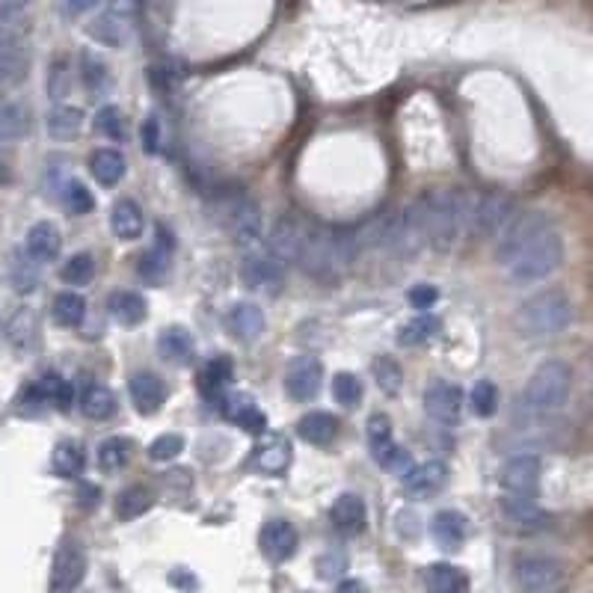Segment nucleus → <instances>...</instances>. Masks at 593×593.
<instances>
[{
	"label": "nucleus",
	"mask_w": 593,
	"mask_h": 593,
	"mask_svg": "<svg viewBox=\"0 0 593 593\" xmlns=\"http://www.w3.org/2000/svg\"><path fill=\"white\" fill-rule=\"evenodd\" d=\"M172 250H175V241H172V235L167 232V226H158L155 229L152 250L143 253V258H140V276L149 279V282H161L167 276V270H170Z\"/></svg>",
	"instance_id": "20"
},
{
	"label": "nucleus",
	"mask_w": 593,
	"mask_h": 593,
	"mask_svg": "<svg viewBox=\"0 0 593 593\" xmlns=\"http://www.w3.org/2000/svg\"><path fill=\"white\" fill-rule=\"evenodd\" d=\"M232 386V359L229 356H214L199 377V389L211 401H223V392Z\"/></svg>",
	"instance_id": "29"
},
{
	"label": "nucleus",
	"mask_w": 593,
	"mask_h": 593,
	"mask_svg": "<svg viewBox=\"0 0 593 593\" xmlns=\"http://www.w3.org/2000/svg\"><path fill=\"white\" fill-rule=\"evenodd\" d=\"M424 585L433 593H463L469 588V579L451 564H430L424 573Z\"/></svg>",
	"instance_id": "36"
},
{
	"label": "nucleus",
	"mask_w": 593,
	"mask_h": 593,
	"mask_svg": "<svg viewBox=\"0 0 593 593\" xmlns=\"http://www.w3.org/2000/svg\"><path fill=\"white\" fill-rule=\"evenodd\" d=\"M158 149H161V122L158 116H149L143 122V152L158 155Z\"/></svg>",
	"instance_id": "55"
},
{
	"label": "nucleus",
	"mask_w": 593,
	"mask_h": 593,
	"mask_svg": "<svg viewBox=\"0 0 593 593\" xmlns=\"http://www.w3.org/2000/svg\"><path fill=\"white\" fill-rule=\"evenodd\" d=\"M407 300L416 306V309H433V303L439 300V291L433 288V285H416V288H410V294H407Z\"/></svg>",
	"instance_id": "56"
},
{
	"label": "nucleus",
	"mask_w": 593,
	"mask_h": 593,
	"mask_svg": "<svg viewBox=\"0 0 593 593\" xmlns=\"http://www.w3.org/2000/svg\"><path fill=\"white\" fill-rule=\"evenodd\" d=\"M51 466L60 478H78L86 466L84 448L78 442H60L54 448V457H51Z\"/></svg>",
	"instance_id": "38"
},
{
	"label": "nucleus",
	"mask_w": 593,
	"mask_h": 593,
	"mask_svg": "<svg viewBox=\"0 0 593 593\" xmlns=\"http://www.w3.org/2000/svg\"><path fill=\"white\" fill-rule=\"evenodd\" d=\"M81 81H84L86 92L98 95V92H104L110 86V72H107V66L98 57L84 54L81 57Z\"/></svg>",
	"instance_id": "47"
},
{
	"label": "nucleus",
	"mask_w": 593,
	"mask_h": 593,
	"mask_svg": "<svg viewBox=\"0 0 593 593\" xmlns=\"http://www.w3.org/2000/svg\"><path fill=\"white\" fill-rule=\"evenodd\" d=\"M214 220L235 238V244H253L261 235V211L244 190H229L214 205Z\"/></svg>",
	"instance_id": "6"
},
{
	"label": "nucleus",
	"mask_w": 593,
	"mask_h": 593,
	"mask_svg": "<svg viewBox=\"0 0 593 593\" xmlns=\"http://www.w3.org/2000/svg\"><path fill=\"white\" fill-rule=\"evenodd\" d=\"M39 264L42 261H36L27 250L15 255V261H12V285H15L18 294L36 291V285H39Z\"/></svg>",
	"instance_id": "40"
},
{
	"label": "nucleus",
	"mask_w": 593,
	"mask_h": 593,
	"mask_svg": "<svg viewBox=\"0 0 593 593\" xmlns=\"http://www.w3.org/2000/svg\"><path fill=\"white\" fill-rule=\"evenodd\" d=\"M181 451H184V439H181L178 433H164V436H158V439L149 445V457L158 460V463H170V460H175Z\"/></svg>",
	"instance_id": "51"
},
{
	"label": "nucleus",
	"mask_w": 593,
	"mask_h": 593,
	"mask_svg": "<svg viewBox=\"0 0 593 593\" xmlns=\"http://www.w3.org/2000/svg\"><path fill=\"white\" fill-rule=\"evenodd\" d=\"M81 413L86 419H92V422L110 419L116 413V395L107 386H101V383L86 386V392L81 395Z\"/></svg>",
	"instance_id": "34"
},
{
	"label": "nucleus",
	"mask_w": 593,
	"mask_h": 593,
	"mask_svg": "<svg viewBox=\"0 0 593 593\" xmlns=\"http://www.w3.org/2000/svg\"><path fill=\"white\" fill-rule=\"evenodd\" d=\"M226 327L238 341H255L264 333V312L255 303H238L229 309Z\"/></svg>",
	"instance_id": "25"
},
{
	"label": "nucleus",
	"mask_w": 593,
	"mask_h": 593,
	"mask_svg": "<svg viewBox=\"0 0 593 593\" xmlns=\"http://www.w3.org/2000/svg\"><path fill=\"white\" fill-rule=\"evenodd\" d=\"M86 576V552L81 543H63L51 564V591H75Z\"/></svg>",
	"instance_id": "14"
},
{
	"label": "nucleus",
	"mask_w": 593,
	"mask_h": 593,
	"mask_svg": "<svg viewBox=\"0 0 593 593\" xmlns=\"http://www.w3.org/2000/svg\"><path fill=\"white\" fill-rule=\"evenodd\" d=\"M9 178H12V175H9V167H6V164L0 161V184H6Z\"/></svg>",
	"instance_id": "60"
},
{
	"label": "nucleus",
	"mask_w": 593,
	"mask_h": 593,
	"mask_svg": "<svg viewBox=\"0 0 593 593\" xmlns=\"http://www.w3.org/2000/svg\"><path fill=\"white\" fill-rule=\"evenodd\" d=\"M540 493V457L519 454L502 469V496L513 499H537Z\"/></svg>",
	"instance_id": "8"
},
{
	"label": "nucleus",
	"mask_w": 593,
	"mask_h": 593,
	"mask_svg": "<svg viewBox=\"0 0 593 593\" xmlns=\"http://www.w3.org/2000/svg\"><path fill=\"white\" fill-rule=\"evenodd\" d=\"M516 217V208H513V199L505 193H487L475 211H469V220H472V229L484 238H499L508 223Z\"/></svg>",
	"instance_id": "9"
},
{
	"label": "nucleus",
	"mask_w": 593,
	"mask_h": 593,
	"mask_svg": "<svg viewBox=\"0 0 593 593\" xmlns=\"http://www.w3.org/2000/svg\"><path fill=\"white\" fill-rule=\"evenodd\" d=\"M516 588L525 593H552L558 591L567 579V570L552 555H519L513 564Z\"/></svg>",
	"instance_id": "7"
},
{
	"label": "nucleus",
	"mask_w": 593,
	"mask_h": 593,
	"mask_svg": "<svg viewBox=\"0 0 593 593\" xmlns=\"http://www.w3.org/2000/svg\"><path fill=\"white\" fill-rule=\"evenodd\" d=\"M573 392V368L561 359H549L537 365L519 395V413L525 419H546L570 401Z\"/></svg>",
	"instance_id": "4"
},
{
	"label": "nucleus",
	"mask_w": 593,
	"mask_h": 593,
	"mask_svg": "<svg viewBox=\"0 0 593 593\" xmlns=\"http://www.w3.org/2000/svg\"><path fill=\"white\" fill-rule=\"evenodd\" d=\"M122 24H125V18L107 12V15H101L98 21H92L89 33H92L98 42H104V45H119V42H122Z\"/></svg>",
	"instance_id": "50"
},
{
	"label": "nucleus",
	"mask_w": 593,
	"mask_h": 593,
	"mask_svg": "<svg viewBox=\"0 0 593 593\" xmlns=\"http://www.w3.org/2000/svg\"><path fill=\"white\" fill-rule=\"evenodd\" d=\"M149 508H152V493H149L146 487H128V490H122L119 499H116V516L125 519V522L143 516Z\"/></svg>",
	"instance_id": "42"
},
{
	"label": "nucleus",
	"mask_w": 593,
	"mask_h": 593,
	"mask_svg": "<svg viewBox=\"0 0 593 593\" xmlns=\"http://www.w3.org/2000/svg\"><path fill=\"white\" fill-rule=\"evenodd\" d=\"M362 241L353 229H333L324 223H309L303 232V247L297 264L321 282H333L353 264Z\"/></svg>",
	"instance_id": "2"
},
{
	"label": "nucleus",
	"mask_w": 593,
	"mask_h": 593,
	"mask_svg": "<svg viewBox=\"0 0 593 593\" xmlns=\"http://www.w3.org/2000/svg\"><path fill=\"white\" fill-rule=\"evenodd\" d=\"M66 208H69L72 214H78V217H84V214H89V211L95 208L92 193L86 190L81 181H72V184L66 187Z\"/></svg>",
	"instance_id": "52"
},
{
	"label": "nucleus",
	"mask_w": 593,
	"mask_h": 593,
	"mask_svg": "<svg viewBox=\"0 0 593 593\" xmlns=\"http://www.w3.org/2000/svg\"><path fill=\"white\" fill-rule=\"evenodd\" d=\"M573 324V303L564 291L546 288L528 297L516 312V327L525 339H552Z\"/></svg>",
	"instance_id": "5"
},
{
	"label": "nucleus",
	"mask_w": 593,
	"mask_h": 593,
	"mask_svg": "<svg viewBox=\"0 0 593 593\" xmlns=\"http://www.w3.org/2000/svg\"><path fill=\"white\" fill-rule=\"evenodd\" d=\"M330 516H333L336 531L353 537V534L365 531V525H368V505H365V499H359L356 493H344V496H339V499L333 502Z\"/></svg>",
	"instance_id": "22"
},
{
	"label": "nucleus",
	"mask_w": 593,
	"mask_h": 593,
	"mask_svg": "<svg viewBox=\"0 0 593 593\" xmlns=\"http://www.w3.org/2000/svg\"><path fill=\"white\" fill-rule=\"evenodd\" d=\"M297 543H300L297 528H294L291 522H285V519H270V522L261 528V534H258L261 555H264L267 561H273V564H282V561L294 558Z\"/></svg>",
	"instance_id": "15"
},
{
	"label": "nucleus",
	"mask_w": 593,
	"mask_h": 593,
	"mask_svg": "<svg viewBox=\"0 0 593 593\" xmlns=\"http://www.w3.org/2000/svg\"><path fill=\"white\" fill-rule=\"evenodd\" d=\"M321 380H324V365L318 356H297L288 371H285V392L297 401V404H309L312 398H318L321 392Z\"/></svg>",
	"instance_id": "11"
},
{
	"label": "nucleus",
	"mask_w": 593,
	"mask_h": 593,
	"mask_svg": "<svg viewBox=\"0 0 593 593\" xmlns=\"http://www.w3.org/2000/svg\"><path fill=\"white\" fill-rule=\"evenodd\" d=\"M101 0H66V6H69V12H75V15H84L89 9H95Z\"/></svg>",
	"instance_id": "59"
},
{
	"label": "nucleus",
	"mask_w": 593,
	"mask_h": 593,
	"mask_svg": "<svg viewBox=\"0 0 593 593\" xmlns=\"http://www.w3.org/2000/svg\"><path fill=\"white\" fill-rule=\"evenodd\" d=\"M303 232H306V223H300L297 217H291V214L279 217L273 223V229H270V238H267L270 253L276 255L282 264L297 261L300 258V247H303Z\"/></svg>",
	"instance_id": "16"
},
{
	"label": "nucleus",
	"mask_w": 593,
	"mask_h": 593,
	"mask_svg": "<svg viewBox=\"0 0 593 593\" xmlns=\"http://www.w3.org/2000/svg\"><path fill=\"white\" fill-rule=\"evenodd\" d=\"M66 86H69L66 63H63V60H57V63L51 66V81H48V92H51V98H63V95H66Z\"/></svg>",
	"instance_id": "57"
},
{
	"label": "nucleus",
	"mask_w": 593,
	"mask_h": 593,
	"mask_svg": "<svg viewBox=\"0 0 593 593\" xmlns=\"http://www.w3.org/2000/svg\"><path fill=\"white\" fill-rule=\"evenodd\" d=\"M60 276H63V282H66V285H89V282H92V276H95V258H92L89 253L72 255V258L63 264Z\"/></svg>",
	"instance_id": "45"
},
{
	"label": "nucleus",
	"mask_w": 593,
	"mask_h": 593,
	"mask_svg": "<svg viewBox=\"0 0 593 593\" xmlns=\"http://www.w3.org/2000/svg\"><path fill=\"white\" fill-rule=\"evenodd\" d=\"M128 392H131V401H134V407H137L140 416H155L167 404V386H164V380L158 374H149V371L134 374L131 383H128Z\"/></svg>",
	"instance_id": "18"
},
{
	"label": "nucleus",
	"mask_w": 593,
	"mask_h": 593,
	"mask_svg": "<svg viewBox=\"0 0 593 593\" xmlns=\"http://www.w3.org/2000/svg\"><path fill=\"white\" fill-rule=\"evenodd\" d=\"M27 75V54L21 51H3L0 54V89L15 86Z\"/></svg>",
	"instance_id": "48"
},
{
	"label": "nucleus",
	"mask_w": 593,
	"mask_h": 593,
	"mask_svg": "<svg viewBox=\"0 0 593 593\" xmlns=\"http://www.w3.org/2000/svg\"><path fill=\"white\" fill-rule=\"evenodd\" d=\"M424 413L439 424H457L463 413V389L448 383V380H436L424 389Z\"/></svg>",
	"instance_id": "13"
},
{
	"label": "nucleus",
	"mask_w": 593,
	"mask_h": 593,
	"mask_svg": "<svg viewBox=\"0 0 593 593\" xmlns=\"http://www.w3.org/2000/svg\"><path fill=\"white\" fill-rule=\"evenodd\" d=\"M371 374H374L377 386H380L386 395H398L401 386H404V371H401V365H398L392 356H377V359L371 362Z\"/></svg>",
	"instance_id": "41"
},
{
	"label": "nucleus",
	"mask_w": 593,
	"mask_h": 593,
	"mask_svg": "<svg viewBox=\"0 0 593 593\" xmlns=\"http://www.w3.org/2000/svg\"><path fill=\"white\" fill-rule=\"evenodd\" d=\"M27 0H0V24H27Z\"/></svg>",
	"instance_id": "54"
},
{
	"label": "nucleus",
	"mask_w": 593,
	"mask_h": 593,
	"mask_svg": "<svg viewBox=\"0 0 593 593\" xmlns=\"http://www.w3.org/2000/svg\"><path fill=\"white\" fill-rule=\"evenodd\" d=\"M430 531H433V537H436V543H439L442 549H457V546L466 540V534H469V522H466V516L457 513V510H439V513L433 516Z\"/></svg>",
	"instance_id": "27"
},
{
	"label": "nucleus",
	"mask_w": 593,
	"mask_h": 593,
	"mask_svg": "<svg viewBox=\"0 0 593 593\" xmlns=\"http://www.w3.org/2000/svg\"><path fill=\"white\" fill-rule=\"evenodd\" d=\"M220 410L229 422H235L241 430L247 433H264L267 430V419L264 413L258 410L250 395H232V398H223L220 401Z\"/></svg>",
	"instance_id": "24"
},
{
	"label": "nucleus",
	"mask_w": 593,
	"mask_h": 593,
	"mask_svg": "<svg viewBox=\"0 0 593 593\" xmlns=\"http://www.w3.org/2000/svg\"><path fill=\"white\" fill-rule=\"evenodd\" d=\"M502 513L508 516V522L516 531L534 534L543 531L549 525V516L540 510L537 499H513V496H502Z\"/></svg>",
	"instance_id": "21"
},
{
	"label": "nucleus",
	"mask_w": 593,
	"mask_h": 593,
	"mask_svg": "<svg viewBox=\"0 0 593 593\" xmlns=\"http://www.w3.org/2000/svg\"><path fill=\"white\" fill-rule=\"evenodd\" d=\"M48 137L51 140H60V143H66V140H72V137H78L81 134V128H84V113L78 110V107H69V104H60V107H54L51 113H48Z\"/></svg>",
	"instance_id": "32"
},
{
	"label": "nucleus",
	"mask_w": 593,
	"mask_h": 593,
	"mask_svg": "<svg viewBox=\"0 0 593 593\" xmlns=\"http://www.w3.org/2000/svg\"><path fill=\"white\" fill-rule=\"evenodd\" d=\"M333 398L339 401L344 410L359 407V401H362V383L356 380V374L341 371V374L333 377Z\"/></svg>",
	"instance_id": "46"
},
{
	"label": "nucleus",
	"mask_w": 593,
	"mask_h": 593,
	"mask_svg": "<svg viewBox=\"0 0 593 593\" xmlns=\"http://www.w3.org/2000/svg\"><path fill=\"white\" fill-rule=\"evenodd\" d=\"M241 279L253 291L279 294L282 291V282H285V267H282V261L273 253L244 255V261H241Z\"/></svg>",
	"instance_id": "12"
},
{
	"label": "nucleus",
	"mask_w": 593,
	"mask_h": 593,
	"mask_svg": "<svg viewBox=\"0 0 593 593\" xmlns=\"http://www.w3.org/2000/svg\"><path fill=\"white\" fill-rule=\"evenodd\" d=\"M410 208L422 226L427 247H433L439 253H448L460 241V232L469 220L466 196L457 190H448V187L424 190Z\"/></svg>",
	"instance_id": "3"
},
{
	"label": "nucleus",
	"mask_w": 593,
	"mask_h": 593,
	"mask_svg": "<svg viewBox=\"0 0 593 593\" xmlns=\"http://www.w3.org/2000/svg\"><path fill=\"white\" fill-rule=\"evenodd\" d=\"M469 404H472V413H475V416H481V419L496 416V413H499V389H496V383H493V380H481V383H475Z\"/></svg>",
	"instance_id": "44"
},
{
	"label": "nucleus",
	"mask_w": 593,
	"mask_h": 593,
	"mask_svg": "<svg viewBox=\"0 0 593 593\" xmlns=\"http://www.w3.org/2000/svg\"><path fill=\"white\" fill-rule=\"evenodd\" d=\"M448 484V466L442 460H424L404 472V490L416 499L436 496Z\"/></svg>",
	"instance_id": "17"
},
{
	"label": "nucleus",
	"mask_w": 593,
	"mask_h": 593,
	"mask_svg": "<svg viewBox=\"0 0 593 593\" xmlns=\"http://www.w3.org/2000/svg\"><path fill=\"white\" fill-rule=\"evenodd\" d=\"M51 315L60 327L66 330H75L81 327L86 318V300L78 294V291H63L54 297V306H51Z\"/></svg>",
	"instance_id": "35"
},
{
	"label": "nucleus",
	"mask_w": 593,
	"mask_h": 593,
	"mask_svg": "<svg viewBox=\"0 0 593 593\" xmlns=\"http://www.w3.org/2000/svg\"><path fill=\"white\" fill-rule=\"evenodd\" d=\"M27 110L21 104H0V146H9L27 134Z\"/></svg>",
	"instance_id": "39"
},
{
	"label": "nucleus",
	"mask_w": 593,
	"mask_h": 593,
	"mask_svg": "<svg viewBox=\"0 0 593 593\" xmlns=\"http://www.w3.org/2000/svg\"><path fill=\"white\" fill-rule=\"evenodd\" d=\"M496 258L513 282L531 285L552 276L564 261V241L558 226L543 211L516 214L496 238Z\"/></svg>",
	"instance_id": "1"
},
{
	"label": "nucleus",
	"mask_w": 593,
	"mask_h": 593,
	"mask_svg": "<svg viewBox=\"0 0 593 593\" xmlns=\"http://www.w3.org/2000/svg\"><path fill=\"white\" fill-rule=\"evenodd\" d=\"M253 463L264 475H282L291 466V442L282 433H267L253 448Z\"/></svg>",
	"instance_id": "19"
},
{
	"label": "nucleus",
	"mask_w": 593,
	"mask_h": 593,
	"mask_svg": "<svg viewBox=\"0 0 593 593\" xmlns=\"http://www.w3.org/2000/svg\"><path fill=\"white\" fill-rule=\"evenodd\" d=\"M143 9V0H113V6H110V12L113 15H119V18H134L137 12Z\"/></svg>",
	"instance_id": "58"
},
{
	"label": "nucleus",
	"mask_w": 593,
	"mask_h": 593,
	"mask_svg": "<svg viewBox=\"0 0 593 593\" xmlns=\"http://www.w3.org/2000/svg\"><path fill=\"white\" fill-rule=\"evenodd\" d=\"M131 460V442L122 436H110L98 445V469L107 475H116L128 466Z\"/></svg>",
	"instance_id": "37"
},
{
	"label": "nucleus",
	"mask_w": 593,
	"mask_h": 593,
	"mask_svg": "<svg viewBox=\"0 0 593 593\" xmlns=\"http://www.w3.org/2000/svg\"><path fill=\"white\" fill-rule=\"evenodd\" d=\"M60 247H63L60 229H57L54 223H48V220L36 223V226L27 232V244H24V250L33 255L36 261H42V264L54 261V258L60 255Z\"/></svg>",
	"instance_id": "26"
},
{
	"label": "nucleus",
	"mask_w": 593,
	"mask_h": 593,
	"mask_svg": "<svg viewBox=\"0 0 593 593\" xmlns=\"http://www.w3.org/2000/svg\"><path fill=\"white\" fill-rule=\"evenodd\" d=\"M125 170H128V164L116 149H95L89 155V172L101 187H116L125 178Z\"/></svg>",
	"instance_id": "28"
},
{
	"label": "nucleus",
	"mask_w": 593,
	"mask_h": 593,
	"mask_svg": "<svg viewBox=\"0 0 593 593\" xmlns=\"http://www.w3.org/2000/svg\"><path fill=\"white\" fill-rule=\"evenodd\" d=\"M107 309L122 327H134L146 318V300L137 291H113L107 300Z\"/></svg>",
	"instance_id": "33"
},
{
	"label": "nucleus",
	"mask_w": 593,
	"mask_h": 593,
	"mask_svg": "<svg viewBox=\"0 0 593 593\" xmlns=\"http://www.w3.org/2000/svg\"><path fill=\"white\" fill-rule=\"evenodd\" d=\"M439 330H442L439 318H433V315H419V318H413V321L401 330L398 344H401V347H416V344H424V341L433 339Z\"/></svg>",
	"instance_id": "43"
},
{
	"label": "nucleus",
	"mask_w": 593,
	"mask_h": 593,
	"mask_svg": "<svg viewBox=\"0 0 593 593\" xmlns=\"http://www.w3.org/2000/svg\"><path fill=\"white\" fill-rule=\"evenodd\" d=\"M110 229L119 241H137L143 238L146 229V217L143 208L134 199H119L110 211Z\"/></svg>",
	"instance_id": "23"
},
{
	"label": "nucleus",
	"mask_w": 593,
	"mask_h": 593,
	"mask_svg": "<svg viewBox=\"0 0 593 593\" xmlns=\"http://www.w3.org/2000/svg\"><path fill=\"white\" fill-rule=\"evenodd\" d=\"M27 36V24H0V54L3 51H21Z\"/></svg>",
	"instance_id": "53"
},
{
	"label": "nucleus",
	"mask_w": 593,
	"mask_h": 593,
	"mask_svg": "<svg viewBox=\"0 0 593 593\" xmlns=\"http://www.w3.org/2000/svg\"><path fill=\"white\" fill-rule=\"evenodd\" d=\"M297 433L303 442L309 445H330L339 433V422L333 413H324V410H315L309 416H303L300 424H297Z\"/></svg>",
	"instance_id": "30"
},
{
	"label": "nucleus",
	"mask_w": 593,
	"mask_h": 593,
	"mask_svg": "<svg viewBox=\"0 0 593 593\" xmlns=\"http://www.w3.org/2000/svg\"><path fill=\"white\" fill-rule=\"evenodd\" d=\"M368 445H371V454H374V460L380 463V466H386V469H401V472H407L410 466V457H407V451L395 442V433H392V422L383 416V413H374L371 419H368Z\"/></svg>",
	"instance_id": "10"
},
{
	"label": "nucleus",
	"mask_w": 593,
	"mask_h": 593,
	"mask_svg": "<svg viewBox=\"0 0 593 593\" xmlns=\"http://www.w3.org/2000/svg\"><path fill=\"white\" fill-rule=\"evenodd\" d=\"M158 350L172 365H190L196 356V344L184 327H167L158 339Z\"/></svg>",
	"instance_id": "31"
},
{
	"label": "nucleus",
	"mask_w": 593,
	"mask_h": 593,
	"mask_svg": "<svg viewBox=\"0 0 593 593\" xmlns=\"http://www.w3.org/2000/svg\"><path fill=\"white\" fill-rule=\"evenodd\" d=\"M95 131L104 134L107 140H122L125 137V119L119 113V107L107 104L95 113Z\"/></svg>",
	"instance_id": "49"
}]
</instances>
